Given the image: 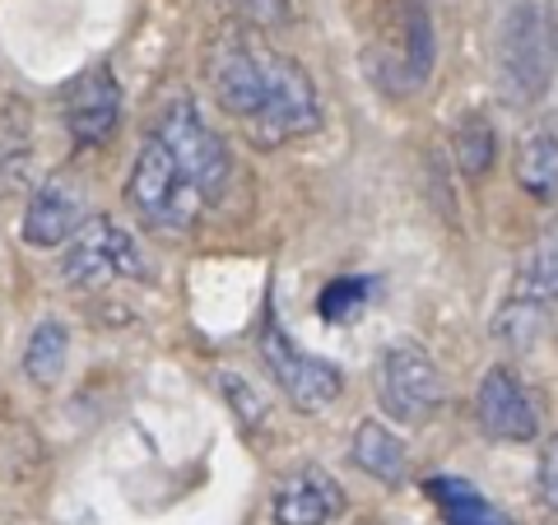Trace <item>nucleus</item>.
Returning a JSON list of instances; mask_svg holds the SVG:
<instances>
[{
    "instance_id": "obj_6",
    "label": "nucleus",
    "mask_w": 558,
    "mask_h": 525,
    "mask_svg": "<svg viewBox=\"0 0 558 525\" xmlns=\"http://www.w3.org/2000/svg\"><path fill=\"white\" fill-rule=\"evenodd\" d=\"M549 70H554V38L545 10L535 0H517L498 33V80L508 102H517V108L535 102L549 89Z\"/></svg>"
},
{
    "instance_id": "obj_10",
    "label": "nucleus",
    "mask_w": 558,
    "mask_h": 525,
    "mask_svg": "<svg viewBox=\"0 0 558 525\" xmlns=\"http://www.w3.org/2000/svg\"><path fill=\"white\" fill-rule=\"evenodd\" d=\"M475 418L488 437L498 442H531L539 432V410L531 391L508 373V367H488L475 391Z\"/></svg>"
},
{
    "instance_id": "obj_20",
    "label": "nucleus",
    "mask_w": 558,
    "mask_h": 525,
    "mask_svg": "<svg viewBox=\"0 0 558 525\" xmlns=\"http://www.w3.org/2000/svg\"><path fill=\"white\" fill-rule=\"evenodd\" d=\"M219 387H223V395L233 400V410H238V418H242L247 428H256L260 418H266V405H260L256 391H252L242 377H233V373H229V377H219Z\"/></svg>"
},
{
    "instance_id": "obj_17",
    "label": "nucleus",
    "mask_w": 558,
    "mask_h": 525,
    "mask_svg": "<svg viewBox=\"0 0 558 525\" xmlns=\"http://www.w3.org/2000/svg\"><path fill=\"white\" fill-rule=\"evenodd\" d=\"M558 297V229H549L545 237L531 247V256L521 260L517 270V284H512V303H549Z\"/></svg>"
},
{
    "instance_id": "obj_14",
    "label": "nucleus",
    "mask_w": 558,
    "mask_h": 525,
    "mask_svg": "<svg viewBox=\"0 0 558 525\" xmlns=\"http://www.w3.org/2000/svg\"><path fill=\"white\" fill-rule=\"evenodd\" d=\"M424 493L433 498V506H438L442 525H512V516L502 512V506H494L461 475H428Z\"/></svg>"
},
{
    "instance_id": "obj_13",
    "label": "nucleus",
    "mask_w": 558,
    "mask_h": 525,
    "mask_svg": "<svg viewBox=\"0 0 558 525\" xmlns=\"http://www.w3.org/2000/svg\"><path fill=\"white\" fill-rule=\"evenodd\" d=\"M517 186L531 200H558V112L539 117L517 145Z\"/></svg>"
},
{
    "instance_id": "obj_1",
    "label": "nucleus",
    "mask_w": 558,
    "mask_h": 525,
    "mask_svg": "<svg viewBox=\"0 0 558 525\" xmlns=\"http://www.w3.org/2000/svg\"><path fill=\"white\" fill-rule=\"evenodd\" d=\"M215 102L256 145H289L322 126V98L307 70L252 33H219L205 51Z\"/></svg>"
},
{
    "instance_id": "obj_18",
    "label": "nucleus",
    "mask_w": 558,
    "mask_h": 525,
    "mask_svg": "<svg viewBox=\"0 0 558 525\" xmlns=\"http://www.w3.org/2000/svg\"><path fill=\"white\" fill-rule=\"evenodd\" d=\"M451 154H457V163H461V172L470 182L488 178L494 163H498V131H494V121H488L484 112H465L457 135H451Z\"/></svg>"
},
{
    "instance_id": "obj_16",
    "label": "nucleus",
    "mask_w": 558,
    "mask_h": 525,
    "mask_svg": "<svg viewBox=\"0 0 558 525\" xmlns=\"http://www.w3.org/2000/svg\"><path fill=\"white\" fill-rule=\"evenodd\" d=\"M65 358H70V330L65 321L47 317L38 321V330L28 335V349H24V373L33 387H57L61 373H65Z\"/></svg>"
},
{
    "instance_id": "obj_8",
    "label": "nucleus",
    "mask_w": 558,
    "mask_h": 525,
    "mask_svg": "<svg viewBox=\"0 0 558 525\" xmlns=\"http://www.w3.org/2000/svg\"><path fill=\"white\" fill-rule=\"evenodd\" d=\"M447 387L438 363L428 358V349L418 344H391L381 354V405L400 424H428L442 410Z\"/></svg>"
},
{
    "instance_id": "obj_5",
    "label": "nucleus",
    "mask_w": 558,
    "mask_h": 525,
    "mask_svg": "<svg viewBox=\"0 0 558 525\" xmlns=\"http://www.w3.org/2000/svg\"><path fill=\"white\" fill-rule=\"evenodd\" d=\"M260 358H266V373L275 377V387L303 414H322L326 405H336L344 391V373L336 363L307 354V349L289 340L275 303H266V321H260Z\"/></svg>"
},
{
    "instance_id": "obj_12",
    "label": "nucleus",
    "mask_w": 558,
    "mask_h": 525,
    "mask_svg": "<svg viewBox=\"0 0 558 525\" xmlns=\"http://www.w3.org/2000/svg\"><path fill=\"white\" fill-rule=\"evenodd\" d=\"M344 506V493L336 488V479L322 475V469H299L284 484L275 488V525H326Z\"/></svg>"
},
{
    "instance_id": "obj_7",
    "label": "nucleus",
    "mask_w": 558,
    "mask_h": 525,
    "mask_svg": "<svg viewBox=\"0 0 558 525\" xmlns=\"http://www.w3.org/2000/svg\"><path fill=\"white\" fill-rule=\"evenodd\" d=\"M61 274L75 289H108V284H121V279H149V260L121 223L89 219L84 233L70 242Z\"/></svg>"
},
{
    "instance_id": "obj_23",
    "label": "nucleus",
    "mask_w": 558,
    "mask_h": 525,
    "mask_svg": "<svg viewBox=\"0 0 558 525\" xmlns=\"http://www.w3.org/2000/svg\"><path fill=\"white\" fill-rule=\"evenodd\" d=\"M549 38H554V57H558V0H549Z\"/></svg>"
},
{
    "instance_id": "obj_21",
    "label": "nucleus",
    "mask_w": 558,
    "mask_h": 525,
    "mask_svg": "<svg viewBox=\"0 0 558 525\" xmlns=\"http://www.w3.org/2000/svg\"><path fill=\"white\" fill-rule=\"evenodd\" d=\"M238 14L256 28H279L289 24V0H238Z\"/></svg>"
},
{
    "instance_id": "obj_3",
    "label": "nucleus",
    "mask_w": 558,
    "mask_h": 525,
    "mask_svg": "<svg viewBox=\"0 0 558 525\" xmlns=\"http://www.w3.org/2000/svg\"><path fill=\"white\" fill-rule=\"evenodd\" d=\"M149 135L159 139L172 159H178V168L186 172V182L205 196V205H219L223 196H229L233 154H229V145H223L219 131L201 117V108L191 98H168L163 112L154 117Z\"/></svg>"
},
{
    "instance_id": "obj_4",
    "label": "nucleus",
    "mask_w": 558,
    "mask_h": 525,
    "mask_svg": "<svg viewBox=\"0 0 558 525\" xmlns=\"http://www.w3.org/2000/svg\"><path fill=\"white\" fill-rule=\"evenodd\" d=\"M126 200L131 209L154 229H168V233H186L196 229L201 215H205V196L186 182V172L178 168V159L159 145V139H145L140 159L131 168V186H126Z\"/></svg>"
},
{
    "instance_id": "obj_11",
    "label": "nucleus",
    "mask_w": 558,
    "mask_h": 525,
    "mask_svg": "<svg viewBox=\"0 0 558 525\" xmlns=\"http://www.w3.org/2000/svg\"><path fill=\"white\" fill-rule=\"evenodd\" d=\"M24 242L28 247H61V242H75L84 233V200L61 182H43L33 191V200L24 209Z\"/></svg>"
},
{
    "instance_id": "obj_22",
    "label": "nucleus",
    "mask_w": 558,
    "mask_h": 525,
    "mask_svg": "<svg viewBox=\"0 0 558 525\" xmlns=\"http://www.w3.org/2000/svg\"><path fill=\"white\" fill-rule=\"evenodd\" d=\"M539 498H545L549 512H558V437L545 447V456H539Z\"/></svg>"
},
{
    "instance_id": "obj_19",
    "label": "nucleus",
    "mask_w": 558,
    "mask_h": 525,
    "mask_svg": "<svg viewBox=\"0 0 558 525\" xmlns=\"http://www.w3.org/2000/svg\"><path fill=\"white\" fill-rule=\"evenodd\" d=\"M373 293H377V279H368V274H344V279H336V284L322 289L317 312H322V321L344 326V321H354V317L368 312Z\"/></svg>"
},
{
    "instance_id": "obj_9",
    "label": "nucleus",
    "mask_w": 558,
    "mask_h": 525,
    "mask_svg": "<svg viewBox=\"0 0 558 525\" xmlns=\"http://www.w3.org/2000/svg\"><path fill=\"white\" fill-rule=\"evenodd\" d=\"M61 117H65V131L75 145H84V149L108 145L121 126V84L112 70L94 65V70H84L80 80H70L61 89Z\"/></svg>"
},
{
    "instance_id": "obj_2",
    "label": "nucleus",
    "mask_w": 558,
    "mask_h": 525,
    "mask_svg": "<svg viewBox=\"0 0 558 525\" xmlns=\"http://www.w3.org/2000/svg\"><path fill=\"white\" fill-rule=\"evenodd\" d=\"M438 42H433V20L424 0H391L377 28V47H368V80L387 98H414L433 75Z\"/></svg>"
},
{
    "instance_id": "obj_15",
    "label": "nucleus",
    "mask_w": 558,
    "mask_h": 525,
    "mask_svg": "<svg viewBox=\"0 0 558 525\" xmlns=\"http://www.w3.org/2000/svg\"><path fill=\"white\" fill-rule=\"evenodd\" d=\"M354 465L363 475H373L381 484H405V469H410V456H405V442L377 418H363L359 432H354Z\"/></svg>"
}]
</instances>
